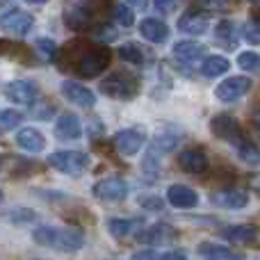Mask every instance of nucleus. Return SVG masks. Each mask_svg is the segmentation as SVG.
<instances>
[{
    "label": "nucleus",
    "instance_id": "obj_25",
    "mask_svg": "<svg viewBox=\"0 0 260 260\" xmlns=\"http://www.w3.org/2000/svg\"><path fill=\"white\" fill-rule=\"evenodd\" d=\"M144 226V219L135 217V219H110L108 229L114 238H128L130 233H139Z\"/></svg>",
    "mask_w": 260,
    "mask_h": 260
},
{
    "label": "nucleus",
    "instance_id": "obj_35",
    "mask_svg": "<svg viewBox=\"0 0 260 260\" xmlns=\"http://www.w3.org/2000/svg\"><path fill=\"white\" fill-rule=\"evenodd\" d=\"M137 203L142 208H146V210H162V206H165V201L160 197H155V194H142L137 199Z\"/></svg>",
    "mask_w": 260,
    "mask_h": 260
},
{
    "label": "nucleus",
    "instance_id": "obj_44",
    "mask_svg": "<svg viewBox=\"0 0 260 260\" xmlns=\"http://www.w3.org/2000/svg\"><path fill=\"white\" fill-rule=\"evenodd\" d=\"M256 123H258V126H260V112L256 114Z\"/></svg>",
    "mask_w": 260,
    "mask_h": 260
},
{
    "label": "nucleus",
    "instance_id": "obj_12",
    "mask_svg": "<svg viewBox=\"0 0 260 260\" xmlns=\"http://www.w3.org/2000/svg\"><path fill=\"white\" fill-rule=\"evenodd\" d=\"M210 27V14L201 9H189L178 18V30L189 37H201Z\"/></svg>",
    "mask_w": 260,
    "mask_h": 260
},
{
    "label": "nucleus",
    "instance_id": "obj_31",
    "mask_svg": "<svg viewBox=\"0 0 260 260\" xmlns=\"http://www.w3.org/2000/svg\"><path fill=\"white\" fill-rule=\"evenodd\" d=\"M238 67L247 73H260V55L253 50H244L238 55Z\"/></svg>",
    "mask_w": 260,
    "mask_h": 260
},
{
    "label": "nucleus",
    "instance_id": "obj_5",
    "mask_svg": "<svg viewBox=\"0 0 260 260\" xmlns=\"http://www.w3.org/2000/svg\"><path fill=\"white\" fill-rule=\"evenodd\" d=\"M48 165L67 176H80L89 165V157L82 151H55L48 155Z\"/></svg>",
    "mask_w": 260,
    "mask_h": 260
},
{
    "label": "nucleus",
    "instance_id": "obj_20",
    "mask_svg": "<svg viewBox=\"0 0 260 260\" xmlns=\"http://www.w3.org/2000/svg\"><path fill=\"white\" fill-rule=\"evenodd\" d=\"M178 165L187 174H206L208 171V157L199 148H187L178 155Z\"/></svg>",
    "mask_w": 260,
    "mask_h": 260
},
{
    "label": "nucleus",
    "instance_id": "obj_39",
    "mask_svg": "<svg viewBox=\"0 0 260 260\" xmlns=\"http://www.w3.org/2000/svg\"><path fill=\"white\" fill-rule=\"evenodd\" d=\"M133 260H155V256H153V251H139Z\"/></svg>",
    "mask_w": 260,
    "mask_h": 260
},
{
    "label": "nucleus",
    "instance_id": "obj_40",
    "mask_svg": "<svg viewBox=\"0 0 260 260\" xmlns=\"http://www.w3.org/2000/svg\"><path fill=\"white\" fill-rule=\"evenodd\" d=\"M249 187H251L253 192H260V174H258V176H253V178L249 180Z\"/></svg>",
    "mask_w": 260,
    "mask_h": 260
},
{
    "label": "nucleus",
    "instance_id": "obj_41",
    "mask_svg": "<svg viewBox=\"0 0 260 260\" xmlns=\"http://www.w3.org/2000/svg\"><path fill=\"white\" fill-rule=\"evenodd\" d=\"M133 7H137V9H146L148 7V0H128Z\"/></svg>",
    "mask_w": 260,
    "mask_h": 260
},
{
    "label": "nucleus",
    "instance_id": "obj_36",
    "mask_svg": "<svg viewBox=\"0 0 260 260\" xmlns=\"http://www.w3.org/2000/svg\"><path fill=\"white\" fill-rule=\"evenodd\" d=\"M201 7L206 9H217V12H224V9H231L235 5V0H199Z\"/></svg>",
    "mask_w": 260,
    "mask_h": 260
},
{
    "label": "nucleus",
    "instance_id": "obj_38",
    "mask_svg": "<svg viewBox=\"0 0 260 260\" xmlns=\"http://www.w3.org/2000/svg\"><path fill=\"white\" fill-rule=\"evenodd\" d=\"M160 260H187V256L180 253V251H171V253H165Z\"/></svg>",
    "mask_w": 260,
    "mask_h": 260
},
{
    "label": "nucleus",
    "instance_id": "obj_10",
    "mask_svg": "<svg viewBox=\"0 0 260 260\" xmlns=\"http://www.w3.org/2000/svg\"><path fill=\"white\" fill-rule=\"evenodd\" d=\"M146 144V130L144 128H123L114 135V146L121 155H135Z\"/></svg>",
    "mask_w": 260,
    "mask_h": 260
},
{
    "label": "nucleus",
    "instance_id": "obj_28",
    "mask_svg": "<svg viewBox=\"0 0 260 260\" xmlns=\"http://www.w3.org/2000/svg\"><path fill=\"white\" fill-rule=\"evenodd\" d=\"M256 235H258V229H253V226H229L224 231V238L229 242H238V244L251 242V240H256Z\"/></svg>",
    "mask_w": 260,
    "mask_h": 260
},
{
    "label": "nucleus",
    "instance_id": "obj_3",
    "mask_svg": "<svg viewBox=\"0 0 260 260\" xmlns=\"http://www.w3.org/2000/svg\"><path fill=\"white\" fill-rule=\"evenodd\" d=\"M35 242L44 244V247H53L59 251H78V249L85 244V235L76 229H48V226H41L32 233Z\"/></svg>",
    "mask_w": 260,
    "mask_h": 260
},
{
    "label": "nucleus",
    "instance_id": "obj_23",
    "mask_svg": "<svg viewBox=\"0 0 260 260\" xmlns=\"http://www.w3.org/2000/svg\"><path fill=\"white\" fill-rule=\"evenodd\" d=\"M16 144L27 153H39L46 146V137L37 128H23L16 135Z\"/></svg>",
    "mask_w": 260,
    "mask_h": 260
},
{
    "label": "nucleus",
    "instance_id": "obj_11",
    "mask_svg": "<svg viewBox=\"0 0 260 260\" xmlns=\"http://www.w3.org/2000/svg\"><path fill=\"white\" fill-rule=\"evenodd\" d=\"M91 192L101 201H123L128 194V183L123 178H119V176H110V178L99 180Z\"/></svg>",
    "mask_w": 260,
    "mask_h": 260
},
{
    "label": "nucleus",
    "instance_id": "obj_1",
    "mask_svg": "<svg viewBox=\"0 0 260 260\" xmlns=\"http://www.w3.org/2000/svg\"><path fill=\"white\" fill-rule=\"evenodd\" d=\"M64 57L73 59V71L80 78H99L110 67L112 50L105 44H87V41H71L64 50Z\"/></svg>",
    "mask_w": 260,
    "mask_h": 260
},
{
    "label": "nucleus",
    "instance_id": "obj_7",
    "mask_svg": "<svg viewBox=\"0 0 260 260\" xmlns=\"http://www.w3.org/2000/svg\"><path fill=\"white\" fill-rule=\"evenodd\" d=\"M253 87L251 78L247 76H231L226 80H221L215 89V96L221 101V103H233V101L242 99L244 94H249Z\"/></svg>",
    "mask_w": 260,
    "mask_h": 260
},
{
    "label": "nucleus",
    "instance_id": "obj_19",
    "mask_svg": "<svg viewBox=\"0 0 260 260\" xmlns=\"http://www.w3.org/2000/svg\"><path fill=\"white\" fill-rule=\"evenodd\" d=\"M215 41L226 50H235L240 44V25L235 21H219L215 27Z\"/></svg>",
    "mask_w": 260,
    "mask_h": 260
},
{
    "label": "nucleus",
    "instance_id": "obj_30",
    "mask_svg": "<svg viewBox=\"0 0 260 260\" xmlns=\"http://www.w3.org/2000/svg\"><path fill=\"white\" fill-rule=\"evenodd\" d=\"M112 18L119 27H133L135 25V12L128 7V5H114Z\"/></svg>",
    "mask_w": 260,
    "mask_h": 260
},
{
    "label": "nucleus",
    "instance_id": "obj_2",
    "mask_svg": "<svg viewBox=\"0 0 260 260\" xmlns=\"http://www.w3.org/2000/svg\"><path fill=\"white\" fill-rule=\"evenodd\" d=\"M103 14V0H64L62 16L69 30L85 32L99 23Z\"/></svg>",
    "mask_w": 260,
    "mask_h": 260
},
{
    "label": "nucleus",
    "instance_id": "obj_33",
    "mask_svg": "<svg viewBox=\"0 0 260 260\" xmlns=\"http://www.w3.org/2000/svg\"><path fill=\"white\" fill-rule=\"evenodd\" d=\"M35 46H37V50H39V55L44 59H48V62H53L55 57H57V44H55L53 39H46V37H41V39H37L35 41Z\"/></svg>",
    "mask_w": 260,
    "mask_h": 260
},
{
    "label": "nucleus",
    "instance_id": "obj_34",
    "mask_svg": "<svg viewBox=\"0 0 260 260\" xmlns=\"http://www.w3.org/2000/svg\"><path fill=\"white\" fill-rule=\"evenodd\" d=\"M242 37L249 41V44L260 46V16H253L247 21V25L242 27Z\"/></svg>",
    "mask_w": 260,
    "mask_h": 260
},
{
    "label": "nucleus",
    "instance_id": "obj_8",
    "mask_svg": "<svg viewBox=\"0 0 260 260\" xmlns=\"http://www.w3.org/2000/svg\"><path fill=\"white\" fill-rule=\"evenodd\" d=\"M210 130H212V135H215L217 139L229 142V144H235V146H238V144L244 139L238 119L231 117V114H217V117H212Z\"/></svg>",
    "mask_w": 260,
    "mask_h": 260
},
{
    "label": "nucleus",
    "instance_id": "obj_43",
    "mask_svg": "<svg viewBox=\"0 0 260 260\" xmlns=\"http://www.w3.org/2000/svg\"><path fill=\"white\" fill-rule=\"evenodd\" d=\"M9 3V0H0V7H5V5H7Z\"/></svg>",
    "mask_w": 260,
    "mask_h": 260
},
{
    "label": "nucleus",
    "instance_id": "obj_32",
    "mask_svg": "<svg viewBox=\"0 0 260 260\" xmlns=\"http://www.w3.org/2000/svg\"><path fill=\"white\" fill-rule=\"evenodd\" d=\"M21 121H23L21 112H16V110H0V133L14 130Z\"/></svg>",
    "mask_w": 260,
    "mask_h": 260
},
{
    "label": "nucleus",
    "instance_id": "obj_13",
    "mask_svg": "<svg viewBox=\"0 0 260 260\" xmlns=\"http://www.w3.org/2000/svg\"><path fill=\"white\" fill-rule=\"evenodd\" d=\"M5 96H7L12 103L32 105L39 99V87L32 80H14V82H9V85H5Z\"/></svg>",
    "mask_w": 260,
    "mask_h": 260
},
{
    "label": "nucleus",
    "instance_id": "obj_15",
    "mask_svg": "<svg viewBox=\"0 0 260 260\" xmlns=\"http://www.w3.org/2000/svg\"><path fill=\"white\" fill-rule=\"evenodd\" d=\"M210 203L217 208H226V210H240L249 206V194L242 189H219L210 194Z\"/></svg>",
    "mask_w": 260,
    "mask_h": 260
},
{
    "label": "nucleus",
    "instance_id": "obj_4",
    "mask_svg": "<svg viewBox=\"0 0 260 260\" xmlns=\"http://www.w3.org/2000/svg\"><path fill=\"white\" fill-rule=\"evenodd\" d=\"M101 91L114 101H130L139 94V80L126 71H114L101 80Z\"/></svg>",
    "mask_w": 260,
    "mask_h": 260
},
{
    "label": "nucleus",
    "instance_id": "obj_22",
    "mask_svg": "<svg viewBox=\"0 0 260 260\" xmlns=\"http://www.w3.org/2000/svg\"><path fill=\"white\" fill-rule=\"evenodd\" d=\"M176 238V231L169 224H155L146 231H139L137 240L144 244H167Z\"/></svg>",
    "mask_w": 260,
    "mask_h": 260
},
{
    "label": "nucleus",
    "instance_id": "obj_21",
    "mask_svg": "<svg viewBox=\"0 0 260 260\" xmlns=\"http://www.w3.org/2000/svg\"><path fill=\"white\" fill-rule=\"evenodd\" d=\"M55 135H57V139H67V142H71V139H78L82 135L80 119H78L73 112L59 114L57 123H55Z\"/></svg>",
    "mask_w": 260,
    "mask_h": 260
},
{
    "label": "nucleus",
    "instance_id": "obj_24",
    "mask_svg": "<svg viewBox=\"0 0 260 260\" xmlns=\"http://www.w3.org/2000/svg\"><path fill=\"white\" fill-rule=\"evenodd\" d=\"M199 69H201V73L206 78H219L231 69V62L224 55H206L201 59V64H199Z\"/></svg>",
    "mask_w": 260,
    "mask_h": 260
},
{
    "label": "nucleus",
    "instance_id": "obj_26",
    "mask_svg": "<svg viewBox=\"0 0 260 260\" xmlns=\"http://www.w3.org/2000/svg\"><path fill=\"white\" fill-rule=\"evenodd\" d=\"M199 251L210 260H244L242 253H235L231 249L221 247V244H212V242H201L199 244Z\"/></svg>",
    "mask_w": 260,
    "mask_h": 260
},
{
    "label": "nucleus",
    "instance_id": "obj_27",
    "mask_svg": "<svg viewBox=\"0 0 260 260\" xmlns=\"http://www.w3.org/2000/svg\"><path fill=\"white\" fill-rule=\"evenodd\" d=\"M119 57L128 64H135V67H142L146 62V53L137 41H126V44L119 46Z\"/></svg>",
    "mask_w": 260,
    "mask_h": 260
},
{
    "label": "nucleus",
    "instance_id": "obj_16",
    "mask_svg": "<svg viewBox=\"0 0 260 260\" xmlns=\"http://www.w3.org/2000/svg\"><path fill=\"white\" fill-rule=\"evenodd\" d=\"M139 35L144 37L151 44H165L169 39V27L162 18L157 16H146L142 23H139Z\"/></svg>",
    "mask_w": 260,
    "mask_h": 260
},
{
    "label": "nucleus",
    "instance_id": "obj_9",
    "mask_svg": "<svg viewBox=\"0 0 260 260\" xmlns=\"http://www.w3.org/2000/svg\"><path fill=\"white\" fill-rule=\"evenodd\" d=\"M0 27L9 35H16V37H25L27 32L35 27V16L23 9H9L0 16Z\"/></svg>",
    "mask_w": 260,
    "mask_h": 260
},
{
    "label": "nucleus",
    "instance_id": "obj_42",
    "mask_svg": "<svg viewBox=\"0 0 260 260\" xmlns=\"http://www.w3.org/2000/svg\"><path fill=\"white\" fill-rule=\"evenodd\" d=\"M25 3H30V5H44V3H48V0H25Z\"/></svg>",
    "mask_w": 260,
    "mask_h": 260
},
{
    "label": "nucleus",
    "instance_id": "obj_37",
    "mask_svg": "<svg viewBox=\"0 0 260 260\" xmlns=\"http://www.w3.org/2000/svg\"><path fill=\"white\" fill-rule=\"evenodd\" d=\"M153 5H155V9L160 14H169V12H174V9L178 7L180 0H153Z\"/></svg>",
    "mask_w": 260,
    "mask_h": 260
},
{
    "label": "nucleus",
    "instance_id": "obj_45",
    "mask_svg": "<svg viewBox=\"0 0 260 260\" xmlns=\"http://www.w3.org/2000/svg\"><path fill=\"white\" fill-rule=\"evenodd\" d=\"M0 203H3V192H0Z\"/></svg>",
    "mask_w": 260,
    "mask_h": 260
},
{
    "label": "nucleus",
    "instance_id": "obj_46",
    "mask_svg": "<svg viewBox=\"0 0 260 260\" xmlns=\"http://www.w3.org/2000/svg\"><path fill=\"white\" fill-rule=\"evenodd\" d=\"M0 167H3V157H0Z\"/></svg>",
    "mask_w": 260,
    "mask_h": 260
},
{
    "label": "nucleus",
    "instance_id": "obj_29",
    "mask_svg": "<svg viewBox=\"0 0 260 260\" xmlns=\"http://www.w3.org/2000/svg\"><path fill=\"white\" fill-rule=\"evenodd\" d=\"M235 148H238V155L242 162H247V165H260V146H256L253 142L242 139Z\"/></svg>",
    "mask_w": 260,
    "mask_h": 260
},
{
    "label": "nucleus",
    "instance_id": "obj_14",
    "mask_svg": "<svg viewBox=\"0 0 260 260\" xmlns=\"http://www.w3.org/2000/svg\"><path fill=\"white\" fill-rule=\"evenodd\" d=\"M62 94H64V99L71 101V103H73V105H78V108L89 110V108H94V105H96V96H94V91L87 89L85 85H80V82H76V80H67V82H62Z\"/></svg>",
    "mask_w": 260,
    "mask_h": 260
},
{
    "label": "nucleus",
    "instance_id": "obj_6",
    "mask_svg": "<svg viewBox=\"0 0 260 260\" xmlns=\"http://www.w3.org/2000/svg\"><path fill=\"white\" fill-rule=\"evenodd\" d=\"M171 57L176 59V64H178L183 71H189V69L199 67L201 59L206 57V46L194 39H180V41H176L174 48H171Z\"/></svg>",
    "mask_w": 260,
    "mask_h": 260
},
{
    "label": "nucleus",
    "instance_id": "obj_47",
    "mask_svg": "<svg viewBox=\"0 0 260 260\" xmlns=\"http://www.w3.org/2000/svg\"><path fill=\"white\" fill-rule=\"evenodd\" d=\"M256 260H260V258H256Z\"/></svg>",
    "mask_w": 260,
    "mask_h": 260
},
{
    "label": "nucleus",
    "instance_id": "obj_17",
    "mask_svg": "<svg viewBox=\"0 0 260 260\" xmlns=\"http://www.w3.org/2000/svg\"><path fill=\"white\" fill-rule=\"evenodd\" d=\"M180 137H183L180 128L171 126V123H165V126L157 128V133H155V139H153V151H155V153L174 151L176 144L180 142Z\"/></svg>",
    "mask_w": 260,
    "mask_h": 260
},
{
    "label": "nucleus",
    "instance_id": "obj_18",
    "mask_svg": "<svg viewBox=\"0 0 260 260\" xmlns=\"http://www.w3.org/2000/svg\"><path fill=\"white\" fill-rule=\"evenodd\" d=\"M167 201H169L174 208H183V210H187V208H194L199 203V194L194 192L192 187H187V185L176 183L167 189Z\"/></svg>",
    "mask_w": 260,
    "mask_h": 260
}]
</instances>
